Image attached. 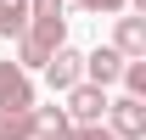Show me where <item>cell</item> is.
<instances>
[{"label": "cell", "mask_w": 146, "mask_h": 140, "mask_svg": "<svg viewBox=\"0 0 146 140\" xmlns=\"http://www.w3.org/2000/svg\"><path fill=\"white\" fill-rule=\"evenodd\" d=\"M51 62V45H39L34 34H17V67H45Z\"/></svg>", "instance_id": "8"}, {"label": "cell", "mask_w": 146, "mask_h": 140, "mask_svg": "<svg viewBox=\"0 0 146 140\" xmlns=\"http://www.w3.org/2000/svg\"><path fill=\"white\" fill-rule=\"evenodd\" d=\"M129 6H141V11H146V0H129Z\"/></svg>", "instance_id": "13"}, {"label": "cell", "mask_w": 146, "mask_h": 140, "mask_svg": "<svg viewBox=\"0 0 146 140\" xmlns=\"http://www.w3.org/2000/svg\"><path fill=\"white\" fill-rule=\"evenodd\" d=\"M101 140H118V135H112V129H107V135H101Z\"/></svg>", "instance_id": "14"}, {"label": "cell", "mask_w": 146, "mask_h": 140, "mask_svg": "<svg viewBox=\"0 0 146 140\" xmlns=\"http://www.w3.org/2000/svg\"><path fill=\"white\" fill-rule=\"evenodd\" d=\"M112 51H118V56H146V17H118Z\"/></svg>", "instance_id": "6"}, {"label": "cell", "mask_w": 146, "mask_h": 140, "mask_svg": "<svg viewBox=\"0 0 146 140\" xmlns=\"http://www.w3.org/2000/svg\"><path fill=\"white\" fill-rule=\"evenodd\" d=\"M0 140H6V112H0Z\"/></svg>", "instance_id": "12"}, {"label": "cell", "mask_w": 146, "mask_h": 140, "mask_svg": "<svg viewBox=\"0 0 146 140\" xmlns=\"http://www.w3.org/2000/svg\"><path fill=\"white\" fill-rule=\"evenodd\" d=\"M45 79H51V90H68V84H79V79H84V56H79L68 39H62V45L51 51V62H45Z\"/></svg>", "instance_id": "4"}, {"label": "cell", "mask_w": 146, "mask_h": 140, "mask_svg": "<svg viewBox=\"0 0 146 140\" xmlns=\"http://www.w3.org/2000/svg\"><path fill=\"white\" fill-rule=\"evenodd\" d=\"M79 6H84V11H124L129 0H79Z\"/></svg>", "instance_id": "11"}, {"label": "cell", "mask_w": 146, "mask_h": 140, "mask_svg": "<svg viewBox=\"0 0 146 140\" xmlns=\"http://www.w3.org/2000/svg\"><path fill=\"white\" fill-rule=\"evenodd\" d=\"M0 106L17 112V106H34V84H28V67H17L11 56L0 62Z\"/></svg>", "instance_id": "3"}, {"label": "cell", "mask_w": 146, "mask_h": 140, "mask_svg": "<svg viewBox=\"0 0 146 140\" xmlns=\"http://www.w3.org/2000/svg\"><path fill=\"white\" fill-rule=\"evenodd\" d=\"M118 73H124V56L112 51V45H101V51H90L84 56V79H90V84H118Z\"/></svg>", "instance_id": "5"}, {"label": "cell", "mask_w": 146, "mask_h": 140, "mask_svg": "<svg viewBox=\"0 0 146 140\" xmlns=\"http://www.w3.org/2000/svg\"><path fill=\"white\" fill-rule=\"evenodd\" d=\"M34 123H39V135H51V140H56L73 118H68V106H34Z\"/></svg>", "instance_id": "9"}, {"label": "cell", "mask_w": 146, "mask_h": 140, "mask_svg": "<svg viewBox=\"0 0 146 140\" xmlns=\"http://www.w3.org/2000/svg\"><path fill=\"white\" fill-rule=\"evenodd\" d=\"M28 140H51V135H28Z\"/></svg>", "instance_id": "15"}, {"label": "cell", "mask_w": 146, "mask_h": 140, "mask_svg": "<svg viewBox=\"0 0 146 140\" xmlns=\"http://www.w3.org/2000/svg\"><path fill=\"white\" fill-rule=\"evenodd\" d=\"M101 118L112 123V135L118 140H141L146 135V95H118V101H107V112H101Z\"/></svg>", "instance_id": "1"}, {"label": "cell", "mask_w": 146, "mask_h": 140, "mask_svg": "<svg viewBox=\"0 0 146 140\" xmlns=\"http://www.w3.org/2000/svg\"><path fill=\"white\" fill-rule=\"evenodd\" d=\"M28 28V0H0V39H17Z\"/></svg>", "instance_id": "7"}, {"label": "cell", "mask_w": 146, "mask_h": 140, "mask_svg": "<svg viewBox=\"0 0 146 140\" xmlns=\"http://www.w3.org/2000/svg\"><path fill=\"white\" fill-rule=\"evenodd\" d=\"M62 95H68V118L73 123H101V112H107V90L101 84L79 79V84H68Z\"/></svg>", "instance_id": "2"}, {"label": "cell", "mask_w": 146, "mask_h": 140, "mask_svg": "<svg viewBox=\"0 0 146 140\" xmlns=\"http://www.w3.org/2000/svg\"><path fill=\"white\" fill-rule=\"evenodd\" d=\"M101 135H107L101 123H68V129H62L56 140H101Z\"/></svg>", "instance_id": "10"}]
</instances>
